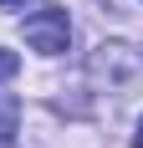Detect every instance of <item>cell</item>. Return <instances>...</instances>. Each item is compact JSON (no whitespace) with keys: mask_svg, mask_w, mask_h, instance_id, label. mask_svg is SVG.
<instances>
[{"mask_svg":"<svg viewBox=\"0 0 143 148\" xmlns=\"http://www.w3.org/2000/svg\"><path fill=\"white\" fill-rule=\"evenodd\" d=\"M21 31H26V46L41 51V56H56V51H67V41H72L67 10H36V15H26Z\"/></svg>","mask_w":143,"mask_h":148,"instance_id":"1","label":"cell"},{"mask_svg":"<svg viewBox=\"0 0 143 148\" xmlns=\"http://www.w3.org/2000/svg\"><path fill=\"white\" fill-rule=\"evenodd\" d=\"M92 72L107 77V82H133V77L143 72V56L133 51V46H97V56H92Z\"/></svg>","mask_w":143,"mask_h":148,"instance_id":"2","label":"cell"},{"mask_svg":"<svg viewBox=\"0 0 143 148\" xmlns=\"http://www.w3.org/2000/svg\"><path fill=\"white\" fill-rule=\"evenodd\" d=\"M21 72V56H15V51H5V46H0V82H5V77H15Z\"/></svg>","mask_w":143,"mask_h":148,"instance_id":"3","label":"cell"},{"mask_svg":"<svg viewBox=\"0 0 143 148\" xmlns=\"http://www.w3.org/2000/svg\"><path fill=\"white\" fill-rule=\"evenodd\" d=\"M21 5H26V0H0V10H21Z\"/></svg>","mask_w":143,"mask_h":148,"instance_id":"4","label":"cell"},{"mask_svg":"<svg viewBox=\"0 0 143 148\" xmlns=\"http://www.w3.org/2000/svg\"><path fill=\"white\" fill-rule=\"evenodd\" d=\"M133 148H143V118H138V133H133Z\"/></svg>","mask_w":143,"mask_h":148,"instance_id":"5","label":"cell"}]
</instances>
